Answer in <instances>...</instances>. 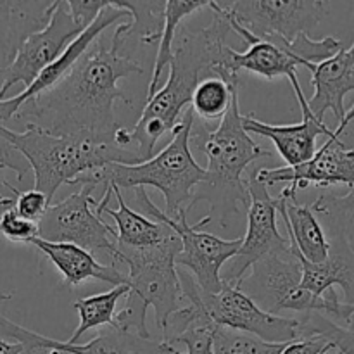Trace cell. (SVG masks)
<instances>
[{"label":"cell","instance_id":"obj_5","mask_svg":"<svg viewBox=\"0 0 354 354\" xmlns=\"http://www.w3.org/2000/svg\"><path fill=\"white\" fill-rule=\"evenodd\" d=\"M182 244L176 235L162 245L149 249L118 248L113 258L114 268L127 266V303L123 310L114 315L113 327L123 332L149 339L147 308L154 310L156 325L165 330L166 322L178 311L180 299H183L182 283L175 265Z\"/></svg>","mask_w":354,"mask_h":354},{"label":"cell","instance_id":"obj_31","mask_svg":"<svg viewBox=\"0 0 354 354\" xmlns=\"http://www.w3.org/2000/svg\"><path fill=\"white\" fill-rule=\"evenodd\" d=\"M3 185L14 194V199H16V203H14V211H16L21 218L31 221V223H40L45 211L50 206V201H48L44 194L38 192V190L35 189L21 192V190L10 187L7 182H3Z\"/></svg>","mask_w":354,"mask_h":354},{"label":"cell","instance_id":"obj_30","mask_svg":"<svg viewBox=\"0 0 354 354\" xmlns=\"http://www.w3.org/2000/svg\"><path fill=\"white\" fill-rule=\"evenodd\" d=\"M286 346L287 344H270L254 335L216 327L213 332L211 354H280Z\"/></svg>","mask_w":354,"mask_h":354},{"label":"cell","instance_id":"obj_18","mask_svg":"<svg viewBox=\"0 0 354 354\" xmlns=\"http://www.w3.org/2000/svg\"><path fill=\"white\" fill-rule=\"evenodd\" d=\"M301 114L303 121L297 124H277L263 123L254 116H244L242 124L248 133H256L259 137H266L275 144L277 151L282 156L287 166H299L310 161L317 152V138L325 135L327 138H334V131L324 123L317 120L308 107L306 102H301Z\"/></svg>","mask_w":354,"mask_h":354},{"label":"cell","instance_id":"obj_3","mask_svg":"<svg viewBox=\"0 0 354 354\" xmlns=\"http://www.w3.org/2000/svg\"><path fill=\"white\" fill-rule=\"evenodd\" d=\"M244 116L239 109V85L232 90V100L216 130L192 127L190 144L197 145L207 158L206 178L194 190L189 207L199 203L209 204L211 220L227 228L228 220L239 213V206H249V196L242 173L259 158H270L272 152L259 147L242 124Z\"/></svg>","mask_w":354,"mask_h":354},{"label":"cell","instance_id":"obj_1","mask_svg":"<svg viewBox=\"0 0 354 354\" xmlns=\"http://www.w3.org/2000/svg\"><path fill=\"white\" fill-rule=\"evenodd\" d=\"M120 45L97 38L88 50L73 64L61 82L28 100L19 109L21 118L52 135H92L100 140H114L121 124L114 116L118 99H130L118 82L142 75L135 59L120 54Z\"/></svg>","mask_w":354,"mask_h":354},{"label":"cell","instance_id":"obj_25","mask_svg":"<svg viewBox=\"0 0 354 354\" xmlns=\"http://www.w3.org/2000/svg\"><path fill=\"white\" fill-rule=\"evenodd\" d=\"M311 209L324 227L327 239L341 241L354 251V187L346 194H322Z\"/></svg>","mask_w":354,"mask_h":354},{"label":"cell","instance_id":"obj_34","mask_svg":"<svg viewBox=\"0 0 354 354\" xmlns=\"http://www.w3.org/2000/svg\"><path fill=\"white\" fill-rule=\"evenodd\" d=\"M332 349L334 348L325 339L308 337L289 342L280 354H328Z\"/></svg>","mask_w":354,"mask_h":354},{"label":"cell","instance_id":"obj_7","mask_svg":"<svg viewBox=\"0 0 354 354\" xmlns=\"http://www.w3.org/2000/svg\"><path fill=\"white\" fill-rule=\"evenodd\" d=\"M270 254L251 266V273L237 283L252 303L270 315L280 317L282 311H296L299 315H325L335 324L346 327L354 313V304L341 301L334 289H328L324 296L317 297L301 289V265L290 252Z\"/></svg>","mask_w":354,"mask_h":354},{"label":"cell","instance_id":"obj_27","mask_svg":"<svg viewBox=\"0 0 354 354\" xmlns=\"http://www.w3.org/2000/svg\"><path fill=\"white\" fill-rule=\"evenodd\" d=\"M128 290H130L128 286H120L107 290V292H100L95 294V296H88L76 301L75 308L78 311L80 324L66 342L68 344H78L80 337H83L85 332L113 325L114 315H116V304L120 303L121 297L127 296Z\"/></svg>","mask_w":354,"mask_h":354},{"label":"cell","instance_id":"obj_8","mask_svg":"<svg viewBox=\"0 0 354 354\" xmlns=\"http://www.w3.org/2000/svg\"><path fill=\"white\" fill-rule=\"evenodd\" d=\"M135 201L144 216L168 225L178 235L182 249L175 256V265L189 270L203 292L216 294L223 286V280L220 277L221 268L225 263L235 258L242 245V237L225 241L216 235L207 234L203 230V227L213 221L211 216L203 218L197 223H189L187 209L180 211L175 218L166 216L165 211H161L152 203L144 187L135 189Z\"/></svg>","mask_w":354,"mask_h":354},{"label":"cell","instance_id":"obj_29","mask_svg":"<svg viewBox=\"0 0 354 354\" xmlns=\"http://www.w3.org/2000/svg\"><path fill=\"white\" fill-rule=\"evenodd\" d=\"M118 9L128 10L131 21L128 23V35H137L142 44H154L161 38L165 2H130V0H113Z\"/></svg>","mask_w":354,"mask_h":354},{"label":"cell","instance_id":"obj_2","mask_svg":"<svg viewBox=\"0 0 354 354\" xmlns=\"http://www.w3.org/2000/svg\"><path fill=\"white\" fill-rule=\"evenodd\" d=\"M207 7L213 10V21L209 26L203 30H180L176 47L173 48V59L169 62L168 80L162 88L147 100L140 120L133 128L128 130L121 127L114 133V144L137 154L140 162L152 158L156 144L162 135L175 130L183 107L192 100L201 76H218L221 80L239 76L228 71L227 66L232 48L225 40L232 31L230 23L218 10L213 0H209Z\"/></svg>","mask_w":354,"mask_h":354},{"label":"cell","instance_id":"obj_10","mask_svg":"<svg viewBox=\"0 0 354 354\" xmlns=\"http://www.w3.org/2000/svg\"><path fill=\"white\" fill-rule=\"evenodd\" d=\"M93 187L82 185L57 204H50L38 223V239L57 244H73L88 252H107L111 259L118 252L116 228L97 216L92 197Z\"/></svg>","mask_w":354,"mask_h":354},{"label":"cell","instance_id":"obj_4","mask_svg":"<svg viewBox=\"0 0 354 354\" xmlns=\"http://www.w3.org/2000/svg\"><path fill=\"white\" fill-rule=\"evenodd\" d=\"M0 138L12 145L35 173V190L48 201L61 185H73L78 176L109 165H138L137 154L118 147L114 140L92 135H52L37 124L14 131L0 124Z\"/></svg>","mask_w":354,"mask_h":354},{"label":"cell","instance_id":"obj_26","mask_svg":"<svg viewBox=\"0 0 354 354\" xmlns=\"http://www.w3.org/2000/svg\"><path fill=\"white\" fill-rule=\"evenodd\" d=\"M209 6V0H168L165 2V16H162V31L159 38L158 54H156L154 69H152V78L149 82L147 100L154 97V93L159 90L161 83L162 69L169 66L173 59V41H175L176 30L183 17L190 16L196 10L204 9Z\"/></svg>","mask_w":354,"mask_h":354},{"label":"cell","instance_id":"obj_16","mask_svg":"<svg viewBox=\"0 0 354 354\" xmlns=\"http://www.w3.org/2000/svg\"><path fill=\"white\" fill-rule=\"evenodd\" d=\"M128 21H131V14L128 12V10L118 9L116 6H113V2L107 3V6L100 10L99 16L93 19V23L90 24L86 30H83L82 35L76 37L75 40L66 47V50L37 76V80H35L28 88H24L23 92L17 93L12 99H6L0 102V123L12 120L28 100L40 95L41 92L52 88L55 83L61 82L66 76V73L73 68V64H75V62L88 50L90 45L102 35V31H106L107 28L113 26L114 23H128Z\"/></svg>","mask_w":354,"mask_h":354},{"label":"cell","instance_id":"obj_40","mask_svg":"<svg viewBox=\"0 0 354 354\" xmlns=\"http://www.w3.org/2000/svg\"><path fill=\"white\" fill-rule=\"evenodd\" d=\"M337 354H342V353H337Z\"/></svg>","mask_w":354,"mask_h":354},{"label":"cell","instance_id":"obj_11","mask_svg":"<svg viewBox=\"0 0 354 354\" xmlns=\"http://www.w3.org/2000/svg\"><path fill=\"white\" fill-rule=\"evenodd\" d=\"M197 294L204 311L216 327L254 335L270 344H289L299 339L297 318L266 313L230 283L223 282L216 294H206L201 289Z\"/></svg>","mask_w":354,"mask_h":354},{"label":"cell","instance_id":"obj_37","mask_svg":"<svg viewBox=\"0 0 354 354\" xmlns=\"http://www.w3.org/2000/svg\"><path fill=\"white\" fill-rule=\"evenodd\" d=\"M346 328H348L349 332H353V334H354V313L351 315V318L348 320V324H346Z\"/></svg>","mask_w":354,"mask_h":354},{"label":"cell","instance_id":"obj_23","mask_svg":"<svg viewBox=\"0 0 354 354\" xmlns=\"http://www.w3.org/2000/svg\"><path fill=\"white\" fill-rule=\"evenodd\" d=\"M277 211L286 223L287 239L296 245L299 254L306 261L318 265L327 259L330 242L317 214L310 206H301L296 199L277 197Z\"/></svg>","mask_w":354,"mask_h":354},{"label":"cell","instance_id":"obj_21","mask_svg":"<svg viewBox=\"0 0 354 354\" xmlns=\"http://www.w3.org/2000/svg\"><path fill=\"white\" fill-rule=\"evenodd\" d=\"M31 245L44 252L52 265L61 272L64 279V286L76 287L82 286L86 280H99L107 282L114 287L127 286V275L121 270L111 266H104L85 249L73 244H57V242H47L41 239H33Z\"/></svg>","mask_w":354,"mask_h":354},{"label":"cell","instance_id":"obj_24","mask_svg":"<svg viewBox=\"0 0 354 354\" xmlns=\"http://www.w3.org/2000/svg\"><path fill=\"white\" fill-rule=\"evenodd\" d=\"M113 187L114 197L118 201V209H111L106 206L97 213V216H111L116 221V235H118V248L127 249H149L156 248V245H162L169 242L171 239L176 237L175 232L165 223L151 220V218L144 216L138 211L131 209L127 203H124L121 190L118 187Z\"/></svg>","mask_w":354,"mask_h":354},{"label":"cell","instance_id":"obj_32","mask_svg":"<svg viewBox=\"0 0 354 354\" xmlns=\"http://www.w3.org/2000/svg\"><path fill=\"white\" fill-rule=\"evenodd\" d=\"M0 237L10 242L30 244L33 239L38 237V225L21 218L12 207V209L0 214Z\"/></svg>","mask_w":354,"mask_h":354},{"label":"cell","instance_id":"obj_39","mask_svg":"<svg viewBox=\"0 0 354 354\" xmlns=\"http://www.w3.org/2000/svg\"><path fill=\"white\" fill-rule=\"evenodd\" d=\"M37 354H54V353H48V351H40V353H37Z\"/></svg>","mask_w":354,"mask_h":354},{"label":"cell","instance_id":"obj_15","mask_svg":"<svg viewBox=\"0 0 354 354\" xmlns=\"http://www.w3.org/2000/svg\"><path fill=\"white\" fill-rule=\"evenodd\" d=\"M258 176L266 185L287 182L289 185L279 194L286 199H296L297 192L308 187L346 185L354 187V149H349L337 137L327 138L317 149L310 161L299 166H282L275 169H258Z\"/></svg>","mask_w":354,"mask_h":354},{"label":"cell","instance_id":"obj_12","mask_svg":"<svg viewBox=\"0 0 354 354\" xmlns=\"http://www.w3.org/2000/svg\"><path fill=\"white\" fill-rule=\"evenodd\" d=\"M245 189L249 196L248 234L242 237L241 249L235 258L230 259V266L221 279L234 287L259 259L289 252V239L283 237L277 228V197L270 196L268 185L259 180L258 169L248 176Z\"/></svg>","mask_w":354,"mask_h":354},{"label":"cell","instance_id":"obj_17","mask_svg":"<svg viewBox=\"0 0 354 354\" xmlns=\"http://www.w3.org/2000/svg\"><path fill=\"white\" fill-rule=\"evenodd\" d=\"M214 6L218 7V3L214 2ZM218 10L227 17L228 23H230L232 31H235V33L244 40V44L248 45V50L245 52H237L232 48L227 62L228 71L234 73V75H239V71H249L254 73V75L258 76H263V78L266 80L287 76L290 85H292V90L294 93H296L297 100H303L304 92L301 90L296 69L297 66H303V68H308L310 71H313L315 64H308L303 59L297 57L292 52V48H290V41L279 47V45L259 40V38H256L251 31H248L245 28H242L241 24L235 23L221 7H218Z\"/></svg>","mask_w":354,"mask_h":354},{"label":"cell","instance_id":"obj_28","mask_svg":"<svg viewBox=\"0 0 354 354\" xmlns=\"http://www.w3.org/2000/svg\"><path fill=\"white\" fill-rule=\"evenodd\" d=\"M239 85V76L221 80L218 76H206L194 90L192 113L204 121L221 120L232 100V90Z\"/></svg>","mask_w":354,"mask_h":354},{"label":"cell","instance_id":"obj_36","mask_svg":"<svg viewBox=\"0 0 354 354\" xmlns=\"http://www.w3.org/2000/svg\"><path fill=\"white\" fill-rule=\"evenodd\" d=\"M0 354H24L23 353V348H21V344H10V342L3 341V339H0Z\"/></svg>","mask_w":354,"mask_h":354},{"label":"cell","instance_id":"obj_35","mask_svg":"<svg viewBox=\"0 0 354 354\" xmlns=\"http://www.w3.org/2000/svg\"><path fill=\"white\" fill-rule=\"evenodd\" d=\"M354 120V104L351 107H349V111H346V116H344V120L341 121V123H339V127H337V130L334 131V135L335 137H341L342 133H344V130H346V127H348L349 123H351V121Z\"/></svg>","mask_w":354,"mask_h":354},{"label":"cell","instance_id":"obj_6","mask_svg":"<svg viewBox=\"0 0 354 354\" xmlns=\"http://www.w3.org/2000/svg\"><path fill=\"white\" fill-rule=\"evenodd\" d=\"M196 123V114L187 111L183 120L171 131L173 138L161 152L138 165H109L100 169L78 176L73 185H90L95 189L99 183L114 185L118 189L156 187L165 196L166 216L175 218L187 209L194 197V190L204 182L206 171L194 159L190 152V131Z\"/></svg>","mask_w":354,"mask_h":354},{"label":"cell","instance_id":"obj_22","mask_svg":"<svg viewBox=\"0 0 354 354\" xmlns=\"http://www.w3.org/2000/svg\"><path fill=\"white\" fill-rule=\"evenodd\" d=\"M54 9L55 2H0V75L23 41L47 26Z\"/></svg>","mask_w":354,"mask_h":354},{"label":"cell","instance_id":"obj_14","mask_svg":"<svg viewBox=\"0 0 354 354\" xmlns=\"http://www.w3.org/2000/svg\"><path fill=\"white\" fill-rule=\"evenodd\" d=\"M0 339L3 341L12 339L16 344H21L23 353L31 354L40 351L66 354H185L168 342L154 341L152 337L144 339L140 335L120 330L113 325H109L86 344H68L28 330L10 322L2 313H0Z\"/></svg>","mask_w":354,"mask_h":354},{"label":"cell","instance_id":"obj_19","mask_svg":"<svg viewBox=\"0 0 354 354\" xmlns=\"http://www.w3.org/2000/svg\"><path fill=\"white\" fill-rule=\"evenodd\" d=\"M311 73L315 93L308 100V107L317 120L324 121L325 113L332 111L341 123L346 116V95L354 92V41L349 48L342 47L334 57L315 64Z\"/></svg>","mask_w":354,"mask_h":354},{"label":"cell","instance_id":"obj_33","mask_svg":"<svg viewBox=\"0 0 354 354\" xmlns=\"http://www.w3.org/2000/svg\"><path fill=\"white\" fill-rule=\"evenodd\" d=\"M66 3H68V9L69 12H71L73 19H75L83 30H86V28L93 23V19L99 16L100 10H102L109 2H106V0H69V2Z\"/></svg>","mask_w":354,"mask_h":354},{"label":"cell","instance_id":"obj_9","mask_svg":"<svg viewBox=\"0 0 354 354\" xmlns=\"http://www.w3.org/2000/svg\"><path fill=\"white\" fill-rule=\"evenodd\" d=\"M216 3L256 38L279 47L301 33H310L327 14L325 2L320 0H223Z\"/></svg>","mask_w":354,"mask_h":354},{"label":"cell","instance_id":"obj_38","mask_svg":"<svg viewBox=\"0 0 354 354\" xmlns=\"http://www.w3.org/2000/svg\"><path fill=\"white\" fill-rule=\"evenodd\" d=\"M10 299V294H0V303H3V301H9Z\"/></svg>","mask_w":354,"mask_h":354},{"label":"cell","instance_id":"obj_20","mask_svg":"<svg viewBox=\"0 0 354 354\" xmlns=\"http://www.w3.org/2000/svg\"><path fill=\"white\" fill-rule=\"evenodd\" d=\"M330 251L324 263L306 261L296 245L289 242V252L301 265V289L308 290L313 296L320 297L328 289L339 286L344 292V303L354 304V251L348 248L344 242L330 239Z\"/></svg>","mask_w":354,"mask_h":354},{"label":"cell","instance_id":"obj_13","mask_svg":"<svg viewBox=\"0 0 354 354\" xmlns=\"http://www.w3.org/2000/svg\"><path fill=\"white\" fill-rule=\"evenodd\" d=\"M83 28L73 19L68 3L55 0V9L50 21L41 31L30 35L17 50L9 68L2 73L3 82L0 86V102L6 100V93L16 83H23L24 88L37 80V76L55 61L69 44L80 37Z\"/></svg>","mask_w":354,"mask_h":354}]
</instances>
